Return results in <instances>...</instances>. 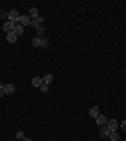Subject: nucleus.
I'll return each mask as SVG.
<instances>
[{"label":"nucleus","mask_w":126,"mask_h":141,"mask_svg":"<svg viewBox=\"0 0 126 141\" xmlns=\"http://www.w3.org/2000/svg\"><path fill=\"white\" fill-rule=\"evenodd\" d=\"M8 18H9V21L16 23V21H19V19H20V15H19V13H18V10H10Z\"/></svg>","instance_id":"1"},{"label":"nucleus","mask_w":126,"mask_h":141,"mask_svg":"<svg viewBox=\"0 0 126 141\" xmlns=\"http://www.w3.org/2000/svg\"><path fill=\"white\" fill-rule=\"evenodd\" d=\"M15 23H13V21H7L5 24H4V27H3V29H4V32H7V33H10V32H14L15 29Z\"/></svg>","instance_id":"2"},{"label":"nucleus","mask_w":126,"mask_h":141,"mask_svg":"<svg viewBox=\"0 0 126 141\" xmlns=\"http://www.w3.org/2000/svg\"><path fill=\"white\" fill-rule=\"evenodd\" d=\"M3 91H4V93H5V95H12V93L15 91V86L13 85V83H8V85L4 86Z\"/></svg>","instance_id":"3"},{"label":"nucleus","mask_w":126,"mask_h":141,"mask_svg":"<svg viewBox=\"0 0 126 141\" xmlns=\"http://www.w3.org/2000/svg\"><path fill=\"white\" fill-rule=\"evenodd\" d=\"M107 119H106L104 115H98L97 117H96V124H97L98 126H105L106 124H107Z\"/></svg>","instance_id":"4"},{"label":"nucleus","mask_w":126,"mask_h":141,"mask_svg":"<svg viewBox=\"0 0 126 141\" xmlns=\"http://www.w3.org/2000/svg\"><path fill=\"white\" fill-rule=\"evenodd\" d=\"M107 127H108L110 131H116L117 130V122H116V120L112 119V120L107 121Z\"/></svg>","instance_id":"5"},{"label":"nucleus","mask_w":126,"mask_h":141,"mask_svg":"<svg viewBox=\"0 0 126 141\" xmlns=\"http://www.w3.org/2000/svg\"><path fill=\"white\" fill-rule=\"evenodd\" d=\"M19 21L21 23V25H23V27H24V25H30V23H32L30 18H29V15H21L20 19H19Z\"/></svg>","instance_id":"6"},{"label":"nucleus","mask_w":126,"mask_h":141,"mask_svg":"<svg viewBox=\"0 0 126 141\" xmlns=\"http://www.w3.org/2000/svg\"><path fill=\"white\" fill-rule=\"evenodd\" d=\"M16 37H18V35L15 34L14 32H10V33L7 34V40L9 43H15L16 42Z\"/></svg>","instance_id":"7"},{"label":"nucleus","mask_w":126,"mask_h":141,"mask_svg":"<svg viewBox=\"0 0 126 141\" xmlns=\"http://www.w3.org/2000/svg\"><path fill=\"white\" fill-rule=\"evenodd\" d=\"M42 81H43V83L44 85H50L52 82H53V74H45L44 77L42 78Z\"/></svg>","instance_id":"8"},{"label":"nucleus","mask_w":126,"mask_h":141,"mask_svg":"<svg viewBox=\"0 0 126 141\" xmlns=\"http://www.w3.org/2000/svg\"><path fill=\"white\" fill-rule=\"evenodd\" d=\"M32 85H33V87H41V86L43 85V81L41 77H34L33 79H32Z\"/></svg>","instance_id":"9"},{"label":"nucleus","mask_w":126,"mask_h":141,"mask_svg":"<svg viewBox=\"0 0 126 141\" xmlns=\"http://www.w3.org/2000/svg\"><path fill=\"white\" fill-rule=\"evenodd\" d=\"M88 113H90V116H91V117L96 119L98 115H100V111H98L97 107H91V108H90V111H88Z\"/></svg>","instance_id":"10"},{"label":"nucleus","mask_w":126,"mask_h":141,"mask_svg":"<svg viewBox=\"0 0 126 141\" xmlns=\"http://www.w3.org/2000/svg\"><path fill=\"white\" fill-rule=\"evenodd\" d=\"M110 130H108V127H106V126H104L101 130H100V136L101 137H106V136H108L110 135Z\"/></svg>","instance_id":"11"},{"label":"nucleus","mask_w":126,"mask_h":141,"mask_svg":"<svg viewBox=\"0 0 126 141\" xmlns=\"http://www.w3.org/2000/svg\"><path fill=\"white\" fill-rule=\"evenodd\" d=\"M29 18H30V19H32V18H33V19H37V18H38V10H37L35 8H30V9H29Z\"/></svg>","instance_id":"12"},{"label":"nucleus","mask_w":126,"mask_h":141,"mask_svg":"<svg viewBox=\"0 0 126 141\" xmlns=\"http://www.w3.org/2000/svg\"><path fill=\"white\" fill-rule=\"evenodd\" d=\"M14 33L16 35H21L23 33H24V28H23V25H21V24H19V25H16V27H15Z\"/></svg>","instance_id":"13"},{"label":"nucleus","mask_w":126,"mask_h":141,"mask_svg":"<svg viewBox=\"0 0 126 141\" xmlns=\"http://www.w3.org/2000/svg\"><path fill=\"white\" fill-rule=\"evenodd\" d=\"M108 137H110V140H111V141H119V139H120L119 134H117V132H115V131H111L110 135H108Z\"/></svg>","instance_id":"14"},{"label":"nucleus","mask_w":126,"mask_h":141,"mask_svg":"<svg viewBox=\"0 0 126 141\" xmlns=\"http://www.w3.org/2000/svg\"><path fill=\"white\" fill-rule=\"evenodd\" d=\"M32 44H33V47H41L42 45V39L41 38H33V40H32Z\"/></svg>","instance_id":"15"},{"label":"nucleus","mask_w":126,"mask_h":141,"mask_svg":"<svg viewBox=\"0 0 126 141\" xmlns=\"http://www.w3.org/2000/svg\"><path fill=\"white\" fill-rule=\"evenodd\" d=\"M25 136H24V131L23 130H20V131H18L16 132V139H19V140H23Z\"/></svg>","instance_id":"16"},{"label":"nucleus","mask_w":126,"mask_h":141,"mask_svg":"<svg viewBox=\"0 0 126 141\" xmlns=\"http://www.w3.org/2000/svg\"><path fill=\"white\" fill-rule=\"evenodd\" d=\"M9 16V13H7L5 10H0V19H5Z\"/></svg>","instance_id":"17"},{"label":"nucleus","mask_w":126,"mask_h":141,"mask_svg":"<svg viewBox=\"0 0 126 141\" xmlns=\"http://www.w3.org/2000/svg\"><path fill=\"white\" fill-rule=\"evenodd\" d=\"M41 91H42L43 93L48 92V91H49V86H48V85H44V83H43V85L41 86Z\"/></svg>","instance_id":"18"},{"label":"nucleus","mask_w":126,"mask_h":141,"mask_svg":"<svg viewBox=\"0 0 126 141\" xmlns=\"http://www.w3.org/2000/svg\"><path fill=\"white\" fill-rule=\"evenodd\" d=\"M30 25H32V27H34V28H39V21L37 20V19H33L32 23H30Z\"/></svg>","instance_id":"19"},{"label":"nucleus","mask_w":126,"mask_h":141,"mask_svg":"<svg viewBox=\"0 0 126 141\" xmlns=\"http://www.w3.org/2000/svg\"><path fill=\"white\" fill-rule=\"evenodd\" d=\"M37 33H38V35H42L44 33V28H37Z\"/></svg>","instance_id":"20"},{"label":"nucleus","mask_w":126,"mask_h":141,"mask_svg":"<svg viewBox=\"0 0 126 141\" xmlns=\"http://www.w3.org/2000/svg\"><path fill=\"white\" fill-rule=\"evenodd\" d=\"M42 45L43 47H47L48 45V39H42Z\"/></svg>","instance_id":"21"},{"label":"nucleus","mask_w":126,"mask_h":141,"mask_svg":"<svg viewBox=\"0 0 126 141\" xmlns=\"http://www.w3.org/2000/svg\"><path fill=\"white\" fill-rule=\"evenodd\" d=\"M121 127H122V130L126 132V120L122 121V124H121Z\"/></svg>","instance_id":"22"},{"label":"nucleus","mask_w":126,"mask_h":141,"mask_svg":"<svg viewBox=\"0 0 126 141\" xmlns=\"http://www.w3.org/2000/svg\"><path fill=\"white\" fill-rule=\"evenodd\" d=\"M37 20L39 21V23H42V21L44 20V19H43V16H38V18H37Z\"/></svg>","instance_id":"23"},{"label":"nucleus","mask_w":126,"mask_h":141,"mask_svg":"<svg viewBox=\"0 0 126 141\" xmlns=\"http://www.w3.org/2000/svg\"><path fill=\"white\" fill-rule=\"evenodd\" d=\"M21 141H32V139H29V137H24Z\"/></svg>","instance_id":"24"},{"label":"nucleus","mask_w":126,"mask_h":141,"mask_svg":"<svg viewBox=\"0 0 126 141\" xmlns=\"http://www.w3.org/2000/svg\"><path fill=\"white\" fill-rule=\"evenodd\" d=\"M3 95H4V91H3V90H0V98L3 97Z\"/></svg>","instance_id":"25"},{"label":"nucleus","mask_w":126,"mask_h":141,"mask_svg":"<svg viewBox=\"0 0 126 141\" xmlns=\"http://www.w3.org/2000/svg\"><path fill=\"white\" fill-rule=\"evenodd\" d=\"M3 88H4V86H3L1 83H0V90H3Z\"/></svg>","instance_id":"26"}]
</instances>
